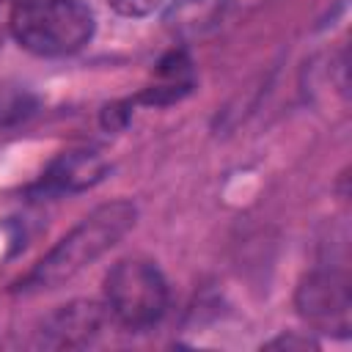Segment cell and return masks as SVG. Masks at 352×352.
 <instances>
[{
    "label": "cell",
    "instance_id": "cell-3",
    "mask_svg": "<svg viewBox=\"0 0 352 352\" xmlns=\"http://www.w3.org/2000/svg\"><path fill=\"white\" fill-rule=\"evenodd\" d=\"M107 316L129 330L154 327L168 308V283L154 261L121 258L104 278Z\"/></svg>",
    "mask_w": 352,
    "mask_h": 352
},
{
    "label": "cell",
    "instance_id": "cell-6",
    "mask_svg": "<svg viewBox=\"0 0 352 352\" xmlns=\"http://www.w3.org/2000/svg\"><path fill=\"white\" fill-rule=\"evenodd\" d=\"M226 6L228 0H170L165 8V25L179 38H198L223 19Z\"/></svg>",
    "mask_w": 352,
    "mask_h": 352
},
{
    "label": "cell",
    "instance_id": "cell-9",
    "mask_svg": "<svg viewBox=\"0 0 352 352\" xmlns=\"http://www.w3.org/2000/svg\"><path fill=\"white\" fill-rule=\"evenodd\" d=\"M110 8L121 16H148L151 11H157L165 0H107Z\"/></svg>",
    "mask_w": 352,
    "mask_h": 352
},
{
    "label": "cell",
    "instance_id": "cell-5",
    "mask_svg": "<svg viewBox=\"0 0 352 352\" xmlns=\"http://www.w3.org/2000/svg\"><path fill=\"white\" fill-rule=\"evenodd\" d=\"M107 308L99 302H72L55 311L44 330L41 338L50 346H82L88 344L104 324Z\"/></svg>",
    "mask_w": 352,
    "mask_h": 352
},
{
    "label": "cell",
    "instance_id": "cell-7",
    "mask_svg": "<svg viewBox=\"0 0 352 352\" xmlns=\"http://www.w3.org/2000/svg\"><path fill=\"white\" fill-rule=\"evenodd\" d=\"M104 168L107 165L94 151H69L50 168L44 179L52 190H82V187L96 184Z\"/></svg>",
    "mask_w": 352,
    "mask_h": 352
},
{
    "label": "cell",
    "instance_id": "cell-1",
    "mask_svg": "<svg viewBox=\"0 0 352 352\" xmlns=\"http://www.w3.org/2000/svg\"><path fill=\"white\" fill-rule=\"evenodd\" d=\"M138 209L129 201H113L96 206L88 217H82L19 283L22 292H41L55 289L74 275H80L88 264L102 258L132 226Z\"/></svg>",
    "mask_w": 352,
    "mask_h": 352
},
{
    "label": "cell",
    "instance_id": "cell-4",
    "mask_svg": "<svg viewBox=\"0 0 352 352\" xmlns=\"http://www.w3.org/2000/svg\"><path fill=\"white\" fill-rule=\"evenodd\" d=\"M297 308L305 319L322 324H338V330L346 333V314H349L346 278L330 270L311 272L297 289Z\"/></svg>",
    "mask_w": 352,
    "mask_h": 352
},
{
    "label": "cell",
    "instance_id": "cell-8",
    "mask_svg": "<svg viewBox=\"0 0 352 352\" xmlns=\"http://www.w3.org/2000/svg\"><path fill=\"white\" fill-rule=\"evenodd\" d=\"M190 88H192V63H190L187 52L179 50V52H170L160 63L154 85L140 99L143 102H151V104H165V102L182 99Z\"/></svg>",
    "mask_w": 352,
    "mask_h": 352
},
{
    "label": "cell",
    "instance_id": "cell-2",
    "mask_svg": "<svg viewBox=\"0 0 352 352\" xmlns=\"http://www.w3.org/2000/svg\"><path fill=\"white\" fill-rule=\"evenodd\" d=\"M16 44L41 58H63L94 36V11L82 0H16L11 11Z\"/></svg>",
    "mask_w": 352,
    "mask_h": 352
}]
</instances>
